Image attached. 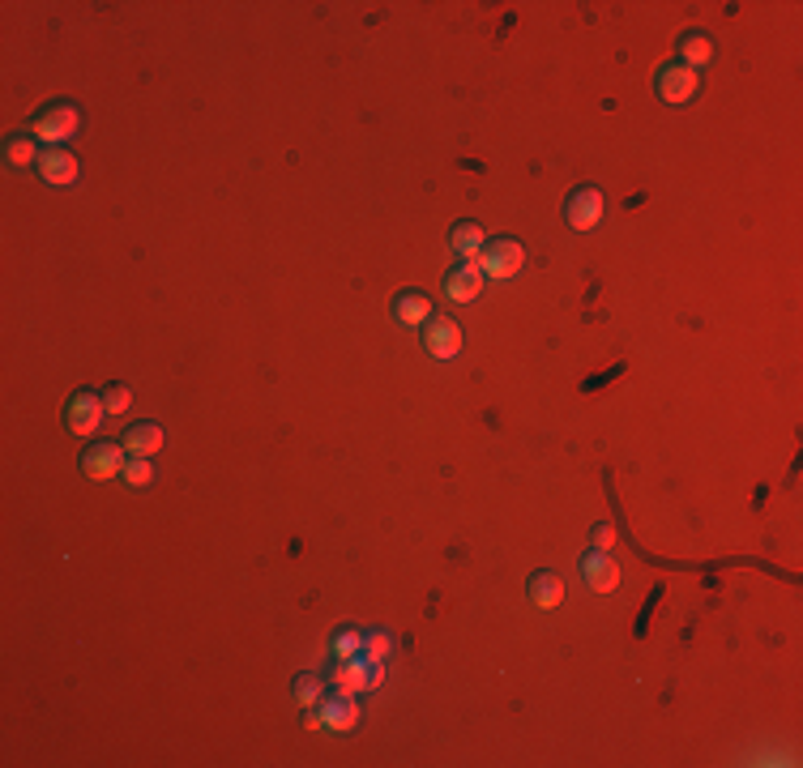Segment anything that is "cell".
<instances>
[{"label":"cell","instance_id":"24","mask_svg":"<svg viewBox=\"0 0 803 768\" xmlns=\"http://www.w3.org/2000/svg\"><path fill=\"white\" fill-rule=\"evenodd\" d=\"M590 542H594V551H611L616 547V530H611V525H594Z\"/></svg>","mask_w":803,"mask_h":768},{"label":"cell","instance_id":"17","mask_svg":"<svg viewBox=\"0 0 803 768\" xmlns=\"http://www.w3.org/2000/svg\"><path fill=\"white\" fill-rule=\"evenodd\" d=\"M39 141L30 137V133H13L9 141H5V163L9 167H39Z\"/></svg>","mask_w":803,"mask_h":768},{"label":"cell","instance_id":"8","mask_svg":"<svg viewBox=\"0 0 803 768\" xmlns=\"http://www.w3.org/2000/svg\"><path fill=\"white\" fill-rule=\"evenodd\" d=\"M103 414H107L103 397H94V393H73L69 406H65V423H69L73 436H94V431L103 427Z\"/></svg>","mask_w":803,"mask_h":768},{"label":"cell","instance_id":"21","mask_svg":"<svg viewBox=\"0 0 803 768\" xmlns=\"http://www.w3.org/2000/svg\"><path fill=\"white\" fill-rule=\"evenodd\" d=\"M150 478H154L150 457H129V461H124V483H129V487H146Z\"/></svg>","mask_w":803,"mask_h":768},{"label":"cell","instance_id":"6","mask_svg":"<svg viewBox=\"0 0 803 768\" xmlns=\"http://www.w3.org/2000/svg\"><path fill=\"white\" fill-rule=\"evenodd\" d=\"M423 346H428V355L432 359H440V363H449L453 355L462 350V329H458V320H449V316H432L428 325H423Z\"/></svg>","mask_w":803,"mask_h":768},{"label":"cell","instance_id":"14","mask_svg":"<svg viewBox=\"0 0 803 768\" xmlns=\"http://www.w3.org/2000/svg\"><path fill=\"white\" fill-rule=\"evenodd\" d=\"M432 316H436V312H432V299L419 295V291H406V295L393 299V320H398V325L419 329V325H428Z\"/></svg>","mask_w":803,"mask_h":768},{"label":"cell","instance_id":"23","mask_svg":"<svg viewBox=\"0 0 803 768\" xmlns=\"http://www.w3.org/2000/svg\"><path fill=\"white\" fill-rule=\"evenodd\" d=\"M103 406H107V414H124V410L133 406V393L124 389V384H116V389L103 393Z\"/></svg>","mask_w":803,"mask_h":768},{"label":"cell","instance_id":"15","mask_svg":"<svg viewBox=\"0 0 803 768\" xmlns=\"http://www.w3.org/2000/svg\"><path fill=\"white\" fill-rule=\"evenodd\" d=\"M526 589H530V602L539 606V611H556V606L564 602V581L556 572H534Z\"/></svg>","mask_w":803,"mask_h":768},{"label":"cell","instance_id":"11","mask_svg":"<svg viewBox=\"0 0 803 768\" xmlns=\"http://www.w3.org/2000/svg\"><path fill=\"white\" fill-rule=\"evenodd\" d=\"M39 180L43 184H52V188H69V184H77V158L60 146V150H43L39 154Z\"/></svg>","mask_w":803,"mask_h":768},{"label":"cell","instance_id":"5","mask_svg":"<svg viewBox=\"0 0 803 768\" xmlns=\"http://www.w3.org/2000/svg\"><path fill=\"white\" fill-rule=\"evenodd\" d=\"M607 205H603V192L598 188H577L569 201H564V222H569L573 231H594L598 222H603Z\"/></svg>","mask_w":803,"mask_h":768},{"label":"cell","instance_id":"2","mask_svg":"<svg viewBox=\"0 0 803 768\" xmlns=\"http://www.w3.org/2000/svg\"><path fill=\"white\" fill-rule=\"evenodd\" d=\"M475 265L483 269L487 282H509V278L522 274L526 248L517 244V239H509V235H500V239H492V244H483V252L475 256Z\"/></svg>","mask_w":803,"mask_h":768},{"label":"cell","instance_id":"4","mask_svg":"<svg viewBox=\"0 0 803 768\" xmlns=\"http://www.w3.org/2000/svg\"><path fill=\"white\" fill-rule=\"evenodd\" d=\"M308 726H317V730H338V734L355 730V726H359V696H329V700H321Z\"/></svg>","mask_w":803,"mask_h":768},{"label":"cell","instance_id":"18","mask_svg":"<svg viewBox=\"0 0 803 768\" xmlns=\"http://www.w3.org/2000/svg\"><path fill=\"white\" fill-rule=\"evenodd\" d=\"M714 60V39L701 35V30H692V35H684L680 43V64H688V69H701V64Z\"/></svg>","mask_w":803,"mask_h":768},{"label":"cell","instance_id":"16","mask_svg":"<svg viewBox=\"0 0 803 768\" xmlns=\"http://www.w3.org/2000/svg\"><path fill=\"white\" fill-rule=\"evenodd\" d=\"M483 231H479V222H458V227L449 231V248L462 256V261H475V256L483 252Z\"/></svg>","mask_w":803,"mask_h":768},{"label":"cell","instance_id":"10","mask_svg":"<svg viewBox=\"0 0 803 768\" xmlns=\"http://www.w3.org/2000/svg\"><path fill=\"white\" fill-rule=\"evenodd\" d=\"M82 470L94 483L107 478H124V444H94L90 453H82Z\"/></svg>","mask_w":803,"mask_h":768},{"label":"cell","instance_id":"9","mask_svg":"<svg viewBox=\"0 0 803 768\" xmlns=\"http://www.w3.org/2000/svg\"><path fill=\"white\" fill-rule=\"evenodd\" d=\"M581 581H586V589H594V594H611V589L620 585V564L611 559V551H590V555H581Z\"/></svg>","mask_w":803,"mask_h":768},{"label":"cell","instance_id":"22","mask_svg":"<svg viewBox=\"0 0 803 768\" xmlns=\"http://www.w3.org/2000/svg\"><path fill=\"white\" fill-rule=\"evenodd\" d=\"M389 649H393V636H389V632H368L364 653H368L372 662H385V658H389Z\"/></svg>","mask_w":803,"mask_h":768},{"label":"cell","instance_id":"12","mask_svg":"<svg viewBox=\"0 0 803 768\" xmlns=\"http://www.w3.org/2000/svg\"><path fill=\"white\" fill-rule=\"evenodd\" d=\"M483 286H487L483 269H479L475 261H462V265L445 278V295H449L453 303H475V299L483 295Z\"/></svg>","mask_w":803,"mask_h":768},{"label":"cell","instance_id":"20","mask_svg":"<svg viewBox=\"0 0 803 768\" xmlns=\"http://www.w3.org/2000/svg\"><path fill=\"white\" fill-rule=\"evenodd\" d=\"M364 645H368V632L346 628V632H338V636H334V658H338V662H346V658H359V653H364Z\"/></svg>","mask_w":803,"mask_h":768},{"label":"cell","instance_id":"19","mask_svg":"<svg viewBox=\"0 0 803 768\" xmlns=\"http://www.w3.org/2000/svg\"><path fill=\"white\" fill-rule=\"evenodd\" d=\"M291 692H295V704H299V709H317L321 696H325V683H321L317 675H299Z\"/></svg>","mask_w":803,"mask_h":768},{"label":"cell","instance_id":"1","mask_svg":"<svg viewBox=\"0 0 803 768\" xmlns=\"http://www.w3.org/2000/svg\"><path fill=\"white\" fill-rule=\"evenodd\" d=\"M77 128H82V111H77V103H52V107H43L35 116L30 137L43 141L47 150H60L69 137H77Z\"/></svg>","mask_w":803,"mask_h":768},{"label":"cell","instance_id":"7","mask_svg":"<svg viewBox=\"0 0 803 768\" xmlns=\"http://www.w3.org/2000/svg\"><path fill=\"white\" fill-rule=\"evenodd\" d=\"M701 90V77H697V69H688V64H663L658 69V99L663 103H688L692 94Z\"/></svg>","mask_w":803,"mask_h":768},{"label":"cell","instance_id":"3","mask_svg":"<svg viewBox=\"0 0 803 768\" xmlns=\"http://www.w3.org/2000/svg\"><path fill=\"white\" fill-rule=\"evenodd\" d=\"M381 683H385V662H372L368 653H359V658H346V662L334 666L338 696H364V692H376Z\"/></svg>","mask_w":803,"mask_h":768},{"label":"cell","instance_id":"13","mask_svg":"<svg viewBox=\"0 0 803 768\" xmlns=\"http://www.w3.org/2000/svg\"><path fill=\"white\" fill-rule=\"evenodd\" d=\"M163 427L159 423H137V427H129L124 431V453L129 457H154V453H163Z\"/></svg>","mask_w":803,"mask_h":768}]
</instances>
